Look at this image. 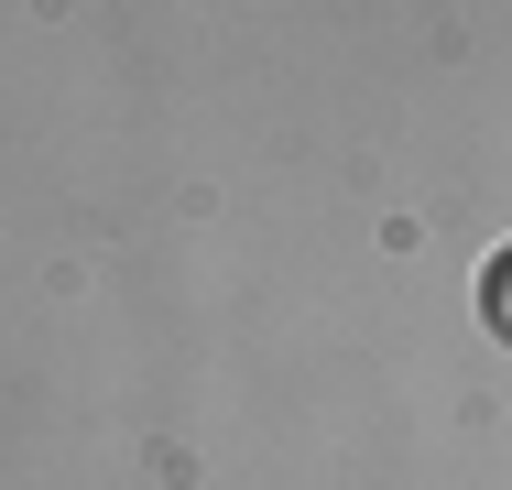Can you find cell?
Returning a JSON list of instances; mask_svg holds the SVG:
<instances>
[{
	"label": "cell",
	"mask_w": 512,
	"mask_h": 490,
	"mask_svg": "<svg viewBox=\"0 0 512 490\" xmlns=\"http://www.w3.org/2000/svg\"><path fill=\"white\" fill-rule=\"evenodd\" d=\"M480 316H491V327H502V338H512V251H502V262H491V273H480Z\"/></svg>",
	"instance_id": "6da1fadb"
}]
</instances>
